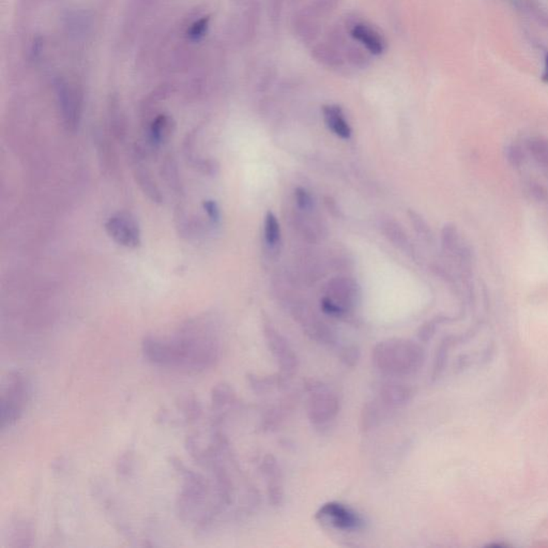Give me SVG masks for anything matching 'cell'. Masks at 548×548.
Segmentation results:
<instances>
[{"label": "cell", "instance_id": "cell-23", "mask_svg": "<svg viewBox=\"0 0 548 548\" xmlns=\"http://www.w3.org/2000/svg\"><path fill=\"white\" fill-rule=\"evenodd\" d=\"M295 200L300 210L309 211V210L313 209V198H312L311 194L305 188H298L295 191Z\"/></svg>", "mask_w": 548, "mask_h": 548}, {"label": "cell", "instance_id": "cell-2", "mask_svg": "<svg viewBox=\"0 0 548 548\" xmlns=\"http://www.w3.org/2000/svg\"><path fill=\"white\" fill-rule=\"evenodd\" d=\"M424 350L416 341L406 339H389L379 341L372 353L375 369L388 377L414 374L424 363Z\"/></svg>", "mask_w": 548, "mask_h": 548}, {"label": "cell", "instance_id": "cell-24", "mask_svg": "<svg viewBox=\"0 0 548 548\" xmlns=\"http://www.w3.org/2000/svg\"><path fill=\"white\" fill-rule=\"evenodd\" d=\"M202 207L213 225L221 221V210L216 200H207L202 202Z\"/></svg>", "mask_w": 548, "mask_h": 548}, {"label": "cell", "instance_id": "cell-10", "mask_svg": "<svg viewBox=\"0 0 548 548\" xmlns=\"http://www.w3.org/2000/svg\"><path fill=\"white\" fill-rule=\"evenodd\" d=\"M411 397H412V390L408 385L396 381H387L379 388L377 400L389 410H393L408 404Z\"/></svg>", "mask_w": 548, "mask_h": 548}, {"label": "cell", "instance_id": "cell-25", "mask_svg": "<svg viewBox=\"0 0 548 548\" xmlns=\"http://www.w3.org/2000/svg\"><path fill=\"white\" fill-rule=\"evenodd\" d=\"M506 159L513 168H519L524 163V152L517 145H511L506 148Z\"/></svg>", "mask_w": 548, "mask_h": 548}, {"label": "cell", "instance_id": "cell-7", "mask_svg": "<svg viewBox=\"0 0 548 548\" xmlns=\"http://www.w3.org/2000/svg\"><path fill=\"white\" fill-rule=\"evenodd\" d=\"M316 518L321 523L332 526L341 531H359L364 527V520L349 506L339 502H327L316 512Z\"/></svg>", "mask_w": 548, "mask_h": 548}, {"label": "cell", "instance_id": "cell-4", "mask_svg": "<svg viewBox=\"0 0 548 548\" xmlns=\"http://www.w3.org/2000/svg\"><path fill=\"white\" fill-rule=\"evenodd\" d=\"M264 335L268 348L281 369V374L291 378L299 367V359L289 341L271 325L269 321H264Z\"/></svg>", "mask_w": 548, "mask_h": 548}, {"label": "cell", "instance_id": "cell-19", "mask_svg": "<svg viewBox=\"0 0 548 548\" xmlns=\"http://www.w3.org/2000/svg\"><path fill=\"white\" fill-rule=\"evenodd\" d=\"M442 246L448 252H460L462 248L460 246L458 229L453 224L444 226L442 234Z\"/></svg>", "mask_w": 548, "mask_h": 548}, {"label": "cell", "instance_id": "cell-11", "mask_svg": "<svg viewBox=\"0 0 548 548\" xmlns=\"http://www.w3.org/2000/svg\"><path fill=\"white\" fill-rule=\"evenodd\" d=\"M350 35L373 55H381L386 49V42L380 33L366 24H355L351 29Z\"/></svg>", "mask_w": 548, "mask_h": 548}, {"label": "cell", "instance_id": "cell-6", "mask_svg": "<svg viewBox=\"0 0 548 548\" xmlns=\"http://www.w3.org/2000/svg\"><path fill=\"white\" fill-rule=\"evenodd\" d=\"M105 230L114 242L128 249H136L142 243L140 225L128 212H117L109 216L105 222Z\"/></svg>", "mask_w": 548, "mask_h": 548}, {"label": "cell", "instance_id": "cell-3", "mask_svg": "<svg viewBox=\"0 0 548 548\" xmlns=\"http://www.w3.org/2000/svg\"><path fill=\"white\" fill-rule=\"evenodd\" d=\"M307 417L314 426H325L337 418L339 412V400L332 390L319 381L309 380Z\"/></svg>", "mask_w": 548, "mask_h": 548}, {"label": "cell", "instance_id": "cell-1", "mask_svg": "<svg viewBox=\"0 0 548 548\" xmlns=\"http://www.w3.org/2000/svg\"><path fill=\"white\" fill-rule=\"evenodd\" d=\"M143 346L147 358L156 364L192 369L211 366L220 353L216 335L207 328L204 330L200 327H188L168 341L147 337Z\"/></svg>", "mask_w": 548, "mask_h": 548}, {"label": "cell", "instance_id": "cell-17", "mask_svg": "<svg viewBox=\"0 0 548 548\" xmlns=\"http://www.w3.org/2000/svg\"><path fill=\"white\" fill-rule=\"evenodd\" d=\"M281 239V228L277 216L268 211L265 218V241L270 248H275Z\"/></svg>", "mask_w": 548, "mask_h": 548}, {"label": "cell", "instance_id": "cell-18", "mask_svg": "<svg viewBox=\"0 0 548 548\" xmlns=\"http://www.w3.org/2000/svg\"><path fill=\"white\" fill-rule=\"evenodd\" d=\"M527 148L534 160L548 166V138L532 137L527 142Z\"/></svg>", "mask_w": 548, "mask_h": 548}, {"label": "cell", "instance_id": "cell-22", "mask_svg": "<svg viewBox=\"0 0 548 548\" xmlns=\"http://www.w3.org/2000/svg\"><path fill=\"white\" fill-rule=\"evenodd\" d=\"M383 227L386 228L387 236H388L389 239H390L393 243L396 244V245L407 246V244H408V239H407L404 232L401 229L400 226H397L396 224L393 223V222H388Z\"/></svg>", "mask_w": 548, "mask_h": 548}, {"label": "cell", "instance_id": "cell-26", "mask_svg": "<svg viewBox=\"0 0 548 548\" xmlns=\"http://www.w3.org/2000/svg\"><path fill=\"white\" fill-rule=\"evenodd\" d=\"M409 216H410L411 221H412L414 228H416L420 234H422V235L428 236V237H430V228L426 225V221H424L418 213H416V212L409 211Z\"/></svg>", "mask_w": 548, "mask_h": 548}, {"label": "cell", "instance_id": "cell-21", "mask_svg": "<svg viewBox=\"0 0 548 548\" xmlns=\"http://www.w3.org/2000/svg\"><path fill=\"white\" fill-rule=\"evenodd\" d=\"M209 27V17H202L195 23L192 24L188 31V37L191 41H200L204 37Z\"/></svg>", "mask_w": 548, "mask_h": 548}, {"label": "cell", "instance_id": "cell-13", "mask_svg": "<svg viewBox=\"0 0 548 548\" xmlns=\"http://www.w3.org/2000/svg\"><path fill=\"white\" fill-rule=\"evenodd\" d=\"M134 175L137 184L142 188L143 192L154 202H162L163 198L160 188L156 186V182L152 178V172L145 166L140 158V152H135L134 156Z\"/></svg>", "mask_w": 548, "mask_h": 548}, {"label": "cell", "instance_id": "cell-8", "mask_svg": "<svg viewBox=\"0 0 548 548\" xmlns=\"http://www.w3.org/2000/svg\"><path fill=\"white\" fill-rule=\"evenodd\" d=\"M327 298L341 307L345 313L348 314L358 303V286L353 280L337 277L329 283Z\"/></svg>", "mask_w": 548, "mask_h": 548}, {"label": "cell", "instance_id": "cell-12", "mask_svg": "<svg viewBox=\"0 0 548 548\" xmlns=\"http://www.w3.org/2000/svg\"><path fill=\"white\" fill-rule=\"evenodd\" d=\"M58 100L65 126L70 130H75L81 117V105L76 95L67 86L61 85L58 88Z\"/></svg>", "mask_w": 548, "mask_h": 548}, {"label": "cell", "instance_id": "cell-9", "mask_svg": "<svg viewBox=\"0 0 548 548\" xmlns=\"http://www.w3.org/2000/svg\"><path fill=\"white\" fill-rule=\"evenodd\" d=\"M261 472L267 481L268 498L273 506H281L284 490L282 472L277 460L271 454H267L261 462Z\"/></svg>", "mask_w": 548, "mask_h": 548}, {"label": "cell", "instance_id": "cell-20", "mask_svg": "<svg viewBox=\"0 0 548 548\" xmlns=\"http://www.w3.org/2000/svg\"><path fill=\"white\" fill-rule=\"evenodd\" d=\"M339 357L341 362L349 367L357 365L360 359V349L355 345H348V346L339 347Z\"/></svg>", "mask_w": 548, "mask_h": 548}, {"label": "cell", "instance_id": "cell-14", "mask_svg": "<svg viewBox=\"0 0 548 548\" xmlns=\"http://www.w3.org/2000/svg\"><path fill=\"white\" fill-rule=\"evenodd\" d=\"M323 119L325 126L332 131L337 136L343 140H349L351 136V128L348 121L345 118L344 112L339 105H325L323 108Z\"/></svg>", "mask_w": 548, "mask_h": 548}, {"label": "cell", "instance_id": "cell-16", "mask_svg": "<svg viewBox=\"0 0 548 548\" xmlns=\"http://www.w3.org/2000/svg\"><path fill=\"white\" fill-rule=\"evenodd\" d=\"M172 119L168 115H159L150 123L148 130L149 142L154 147H159L172 134Z\"/></svg>", "mask_w": 548, "mask_h": 548}, {"label": "cell", "instance_id": "cell-5", "mask_svg": "<svg viewBox=\"0 0 548 548\" xmlns=\"http://www.w3.org/2000/svg\"><path fill=\"white\" fill-rule=\"evenodd\" d=\"M27 398V387L21 375L15 373L8 377V385L1 396V426H11L21 416Z\"/></svg>", "mask_w": 548, "mask_h": 548}, {"label": "cell", "instance_id": "cell-27", "mask_svg": "<svg viewBox=\"0 0 548 548\" xmlns=\"http://www.w3.org/2000/svg\"><path fill=\"white\" fill-rule=\"evenodd\" d=\"M542 79H543L545 83H548V53L546 54L545 56V69H544L543 76H542Z\"/></svg>", "mask_w": 548, "mask_h": 548}, {"label": "cell", "instance_id": "cell-15", "mask_svg": "<svg viewBox=\"0 0 548 548\" xmlns=\"http://www.w3.org/2000/svg\"><path fill=\"white\" fill-rule=\"evenodd\" d=\"M390 412L378 400L371 401L363 405L360 414V428L363 432H369L377 428L381 421Z\"/></svg>", "mask_w": 548, "mask_h": 548}]
</instances>
